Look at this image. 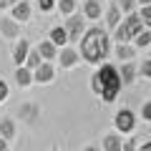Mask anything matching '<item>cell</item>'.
I'll return each mask as SVG.
<instances>
[{
	"instance_id": "cell-25",
	"label": "cell",
	"mask_w": 151,
	"mask_h": 151,
	"mask_svg": "<svg viewBox=\"0 0 151 151\" xmlns=\"http://www.w3.org/2000/svg\"><path fill=\"white\" fill-rule=\"evenodd\" d=\"M136 76H144V78H149V76H151V58L141 60V65L136 68Z\"/></svg>"
},
{
	"instance_id": "cell-14",
	"label": "cell",
	"mask_w": 151,
	"mask_h": 151,
	"mask_svg": "<svg viewBox=\"0 0 151 151\" xmlns=\"http://www.w3.org/2000/svg\"><path fill=\"white\" fill-rule=\"evenodd\" d=\"M103 151H121V146H124V141H121V136L116 134V131H111V134L103 136Z\"/></svg>"
},
{
	"instance_id": "cell-33",
	"label": "cell",
	"mask_w": 151,
	"mask_h": 151,
	"mask_svg": "<svg viewBox=\"0 0 151 151\" xmlns=\"http://www.w3.org/2000/svg\"><path fill=\"white\" fill-rule=\"evenodd\" d=\"M20 0H8V8H13V5H18Z\"/></svg>"
},
{
	"instance_id": "cell-22",
	"label": "cell",
	"mask_w": 151,
	"mask_h": 151,
	"mask_svg": "<svg viewBox=\"0 0 151 151\" xmlns=\"http://www.w3.org/2000/svg\"><path fill=\"white\" fill-rule=\"evenodd\" d=\"M76 5H78L76 0H55V8H58V13H60V15H65V18L76 13Z\"/></svg>"
},
{
	"instance_id": "cell-16",
	"label": "cell",
	"mask_w": 151,
	"mask_h": 151,
	"mask_svg": "<svg viewBox=\"0 0 151 151\" xmlns=\"http://www.w3.org/2000/svg\"><path fill=\"white\" fill-rule=\"evenodd\" d=\"M116 58L124 60V63H131V60L136 58V48H134V45H129V43L116 45Z\"/></svg>"
},
{
	"instance_id": "cell-5",
	"label": "cell",
	"mask_w": 151,
	"mask_h": 151,
	"mask_svg": "<svg viewBox=\"0 0 151 151\" xmlns=\"http://www.w3.org/2000/svg\"><path fill=\"white\" fill-rule=\"evenodd\" d=\"M58 63H60V68H65V70H70V68H76V65L81 63V55H78V50H73V48H60L58 50Z\"/></svg>"
},
{
	"instance_id": "cell-31",
	"label": "cell",
	"mask_w": 151,
	"mask_h": 151,
	"mask_svg": "<svg viewBox=\"0 0 151 151\" xmlns=\"http://www.w3.org/2000/svg\"><path fill=\"white\" fill-rule=\"evenodd\" d=\"M134 3H139V5H151V0H134Z\"/></svg>"
},
{
	"instance_id": "cell-18",
	"label": "cell",
	"mask_w": 151,
	"mask_h": 151,
	"mask_svg": "<svg viewBox=\"0 0 151 151\" xmlns=\"http://www.w3.org/2000/svg\"><path fill=\"white\" fill-rule=\"evenodd\" d=\"M131 40H134V48H136V50H141V48L146 50V48L151 45V30H149V28H144V30H141L139 35H134Z\"/></svg>"
},
{
	"instance_id": "cell-7",
	"label": "cell",
	"mask_w": 151,
	"mask_h": 151,
	"mask_svg": "<svg viewBox=\"0 0 151 151\" xmlns=\"http://www.w3.org/2000/svg\"><path fill=\"white\" fill-rule=\"evenodd\" d=\"M55 76L53 63H40L35 70H33V83H50Z\"/></svg>"
},
{
	"instance_id": "cell-10",
	"label": "cell",
	"mask_w": 151,
	"mask_h": 151,
	"mask_svg": "<svg viewBox=\"0 0 151 151\" xmlns=\"http://www.w3.org/2000/svg\"><path fill=\"white\" fill-rule=\"evenodd\" d=\"M28 50H30V43H28L25 38H20L15 45H13V60H15V65L20 68L23 63H25V55H28Z\"/></svg>"
},
{
	"instance_id": "cell-13",
	"label": "cell",
	"mask_w": 151,
	"mask_h": 151,
	"mask_svg": "<svg viewBox=\"0 0 151 151\" xmlns=\"http://www.w3.org/2000/svg\"><path fill=\"white\" fill-rule=\"evenodd\" d=\"M48 40L55 45V48H65L68 45V38H65V30H63V25H55V28H50V33H48Z\"/></svg>"
},
{
	"instance_id": "cell-2",
	"label": "cell",
	"mask_w": 151,
	"mask_h": 151,
	"mask_svg": "<svg viewBox=\"0 0 151 151\" xmlns=\"http://www.w3.org/2000/svg\"><path fill=\"white\" fill-rule=\"evenodd\" d=\"M91 91L96 93V96H101L103 103L116 101V96H119V91H121V81H119L116 65L101 63V68H98L96 73H93V78H91Z\"/></svg>"
},
{
	"instance_id": "cell-4",
	"label": "cell",
	"mask_w": 151,
	"mask_h": 151,
	"mask_svg": "<svg viewBox=\"0 0 151 151\" xmlns=\"http://www.w3.org/2000/svg\"><path fill=\"white\" fill-rule=\"evenodd\" d=\"M63 30H65V38H68V43H78V40H81V35H83V30H86V25H83L81 15H76V13H73V15L65 18Z\"/></svg>"
},
{
	"instance_id": "cell-6",
	"label": "cell",
	"mask_w": 151,
	"mask_h": 151,
	"mask_svg": "<svg viewBox=\"0 0 151 151\" xmlns=\"http://www.w3.org/2000/svg\"><path fill=\"white\" fill-rule=\"evenodd\" d=\"M0 35L8 38V40H15V38L20 35V25H18L15 20H10V18L0 15Z\"/></svg>"
},
{
	"instance_id": "cell-19",
	"label": "cell",
	"mask_w": 151,
	"mask_h": 151,
	"mask_svg": "<svg viewBox=\"0 0 151 151\" xmlns=\"http://www.w3.org/2000/svg\"><path fill=\"white\" fill-rule=\"evenodd\" d=\"M15 83H18L20 88H28V86L33 83V73H30L28 68H23V65H20V68H15Z\"/></svg>"
},
{
	"instance_id": "cell-11",
	"label": "cell",
	"mask_w": 151,
	"mask_h": 151,
	"mask_svg": "<svg viewBox=\"0 0 151 151\" xmlns=\"http://www.w3.org/2000/svg\"><path fill=\"white\" fill-rule=\"evenodd\" d=\"M35 50H38V55H40V60H43V63H48V60H55V55H58V48H55L50 40H40Z\"/></svg>"
},
{
	"instance_id": "cell-3",
	"label": "cell",
	"mask_w": 151,
	"mask_h": 151,
	"mask_svg": "<svg viewBox=\"0 0 151 151\" xmlns=\"http://www.w3.org/2000/svg\"><path fill=\"white\" fill-rule=\"evenodd\" d=\"M113 126H116V134L124 136V134H131L136 129V113L131 108H121L116 116H113Z\"/></svg>"
},
{
	"instance_id": "cell-20",
	"label": "cell",
	"mask_w": 151,
	"mask_h": 151,
	"mask_svg": "<svg viewBox=\"0 0 151 151\" xmlns=\"http://www.w3.org/2000/svg\"><path fill=\"white\" fill-rule=\"evenodd\" d=\"M119 23H121V13H119V8H116V5H111L106 10V28H108V30H113Z\"/></svg>"
},
{
	"instance_id": "cell-29",
	"label": "cell",
	"mask_w": 151,
	"mask_h": 151,
	"mask_svg": "<svg viewBox=\"0 0 151 151\" xmlns=\"http://www.w3.org/2000/svg\"><path fill=\"white\" fill-rule=\"evenodd\" d=\"M136 139H131V141H124V146H121V151H136Z\"/></svg>"
},
{
	"instance_id": "cell-9",
	"label": "cell",
	"mask_w": 151,
	"mask_h": 151,
	"mask_svg": "<svg viewBox=\"0 0 151 151\" xmlns=\"http://www.w3.org/2000/svg\"><path fill=\"white\" fill-rule=\"evenodd\" d=\"M30 3H28V0H20V3H18V5H13V15H10V20H15L18 25H20V23H28L30 20Z\"/></svg>"
},
{
	"instance_id": "cell-17",
	"label": "cell",
	"mask_w": 151,
	"mask_h": 151,
	"mask_svg": "<svg viewBox=\"0 0 151 151\" xmlns=\"http://www.w3.org/2000/svg\"><path fill=\"white\" fill-rule=\"evenodd\" d=\"M13 136H15V121L13 119H0V139L10 141Z\"/></svg>"
},
{
	"instance_id": "cell-1",
	"label": "cell",
	"mask_w": 151,
	"mask_h": 151,
	"mask_svg": "<svg viewBox=\"0 0 151 151\" xmlns=\"http://www.w3.org/2000/svg\"><path fill=\"white\" fill-rule=\"evenodd\" d=\"M108 53H111V40H108L106 30H101V28H88V30H83L81 53L78 55H81L86 63L98 65V63H103V60L108 58Z\"/></svg>"
},
{
	"instance_id": "cell-12",
	"label": "cell",
	"mask_w": 151,
	"mask_h": 151,
	"mask_svg": "<svg viewBox=\"0 0 151 151\" xmlns=\"http://www.w3.org/2000/svg\"><path fill=\"white\" fill-rule=\"evenodd\" d=\"M119 81H121V86H131V83H136V63H134V60L121 65V70H119Z\"/></svg>"
},
{
	"instance_id": "cell-27",
	"label": "cell",
	"mask_w": 151,
	"mask_h": 151,
	"mask_svg": "<svg viewBox=\"0 0 151 151\" xmlns=\"http://www.w3.org/2000/svg\"><path fill=\"white\" fill-rule=\"evenodd\" d=\"M8 96H10V88H8V83H5V81H0V103H5V101H8Z\"/></svg>"
},
{
	"instance_id": "cell-34",
	"label": "cell",
	"mask_w": 151,
	"mask_h": 151,
	"mask_svg": "<svg viewBox=\"0 0 151 151\" xmlns=\"http://www.w3.org/2000/svg\"><path fill=\"white\" fill-rule=\"evenodd\" d=\"M86 151H98V149H96V146H88V149H86Z\"/></svg>"
},
{
	"instance_id": "cell-35",
	"label": "cell",
	"mask_w": 151,
	"mask_h": 151,
	"mask_svg": "<svg viewBox=\"0 0 151 151\" xmlns=\"http://www.w3.org/2000/svg\"><path fill=\"white\" fill-rule=\"evenodd\" d=\"M53 151H58V149H53Z\"/></svg>"
},
{
	"instance_id": "cell-30",
	"label": "cell",
	"mask_w": 151,
	"mask_h": 151,
	"mask_svg": "<svg viewBox=\"0 0 151 151\" xmlns=\"http://www.w3.org/2000/svg\"><path fill=\"white\" fill-rule=\"evenodd\" d=\"M0 151H8V141H3V139H0Z\"/></svg>"
},
{
	"instance_id": "cell-32",
	"label": "cell",
	"mask_w": 151,
	"mask_h": 151,
	"mask_svg": "<svg viewBox=\"0 0 151 151\" xmlns=\"http://www.w3.org/2000/svg\"><path fill=\"white\" fill-rule=\"evenodd\" d=\"M8 8V0H0V10H5Z\"/></svg>"
},
{
	"instance_id": "cell-15",
	"label": "cell",
	"mask_w": 151,
	"mask_h": 151,
	"mask_svg": "<svg viewBox=\"0 0 151 151\" xmlns=\"http://www.w3.org/2000/svg\"><path fill=\"white\" fill-rule=\"evenodd\" d=\"M83 15L88 20H98L101 18V0H86L83 3Z\"/></svg>"
},
{
	"instance_id": "cell-8",
	"label": "cell",
	"mask_w": 151,
	"mask_h": 151,
	"mask_svg": "<svg viewBox=\"0 0 151 151\" xmlns=\"http://www.w3.org/2000/svg\"><path fill=\"white\" fill-rule=\"evenodd\" d=\"M18 113H20V119H23V121H28V124H35L38 116H40V106H38V103H33V101H25V103H20Z\"/></svg>"
},
{
	"instance_id": "cell-24",
	"label": "cell",
	"mask_w": 151,
	"mask_h": 151,
	"mask_svg": "<svg viewBox=\"0 0 151 151\" xmlns=\"http://www.w3.org/2000/svg\"><path fill=\"white\" fill-rule=\"evenodd\" d=\"M139 20H141V25H144V28H149V23H151V5H141Z\"/></svg>"
},
{
	"instance_id": "cell-21",
	"label": "cell",
	"mask_w": 151,
	"mask_h": 151,
	"mask_svg": "<svg viewBox=\"0 0 151 151\" xmlns=\"http://www.w3.org/2000/svg\"><path fill=\"white\" fill-rule=\"evenodd\" d=\"M40 63H43V60H40V55H38V50L30 48V50H28V55H25V63H23V68H28V70L33 73V70H35Z\"/></svg>"
},
{
	"instance_id": "cell-26",
	"label": "cell",
	"mask_w": 151,
	"mask_h": 151,
	"mask_svg": "<svg viewBox=\"0 0 151 151\" xmlns=\"http://www.w3.org/2000/svg\"><path fill=\"white\" fill-rule=\"evenodd\" d=\"M38 10H40V13L55 10V0H38Z\"/></svg>"
},
{
	"instance_id": "cell-28",
	"label": "cell",
	"mask_w": 151,
	"mask_h": 151,
	"mask_svg": "<svg viewBox=\"0 0 151 151\" xmlns=\"http://www.w3.org/2000/svg\"><path fill=\"white\" fill-rule=\"evenodd\" d=\"M141 119L144 121H151V103L144 101V106H141Z\"/></svg>"
},
{
	"instance_id": "cell-23",
	"label": "cell",
	"mask_w": 151,
	"mask_h": 151,
	"mask_svg": "<svg viewBox=\"0 0 151 151\" xmlns=\"http://www.w3.org/2000/svg\"><path fill=\"white\" fill-rule=\"evenodd\" d=\"M116 8H119V13L131 15V13L136 10V3H134V0H119V5H116Z\"/></svg>"
}]
</instances>
